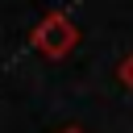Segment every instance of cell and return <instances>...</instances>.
Masks as SVG:
<instances>
[{"label": "cell", "instance_id": "6da1fadb", "mask_svg": "<svg viewBox=\"0 0 133 133\" xmlns=\"http://www.w3.org/2000/svg\"><path fill=\"white\" fill-rule=\"evenodd\" d=\"M29 46L42 54V58H66L75 46H79V25L66 17V12H46L37 25H33V33H29Z\"/></svg>", "mask_w": 133, "mask_h": 133}, {"label": "cell", "instance_id": "7a4b0ae2", "mask_svg": "<svg viewBox=\"0 0 133 133\" xmlns=\"http://www.w3.org/2000/svg\"><path fill=\"white\" fill-rule=\"evenodd\" d=\"M116 75H121V83H125V87L133 91V50H129V54L121 58V66H116Z\"/></svg>", "mask_w": 133, "mask_h": 133}, {"label": "cell", "instance_id": "3957f363", "mask_svg": "<svg viewBox=\"0 0 133 133\" xmlns=\"http://www.w3.org/2000/svg\"><path fill=\"white\" fill-rule=\"evenodd\" d=\"M58 133H87V129H79V125H66V129H58Z\"/></svg>", "mask_w": 133, "mask_h": 133}]
</instances>
